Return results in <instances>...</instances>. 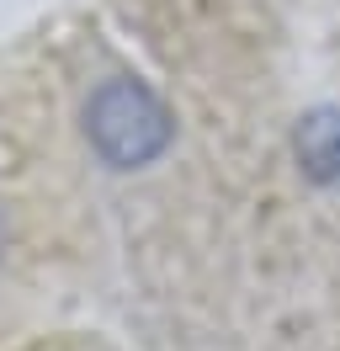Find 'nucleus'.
I'll return each mask as SVG.
<instances>
[{"label": "nucleus", "instance_id": "nucleus-1", "mask_svg": "<svg viewBox=\"0 0 340 351\" xmlns=\"http://www.w3.org/2000/svg\"><path fill=\"white\" fill-rule=\"evenodd\" d=\"M170 133H175L170 107L144 80L112 75L85 101V138H90V149L101 154L112 171H138L149 160H160Z\"/></svg>", "mask_w": 340, "mask_h": 351}, {"label": "nucleus", "instance_id": "nucleus-2", "mask_svg": "<svg viewBox=\"0 0 340 351\" xmlns=\"http://www.w3.org/2000/svg\"><path fill=\"white\" fill-rule=\"evenodd\" d=\"M293 154L303 176L319 186H340V107H319L308 112L293 133Z\"/></svg>", "mask_w": 340, "mask_h": 351}, {"label": "nucleus", "instance_id": "nucleus-3", "mask_svg": "<svg viewBox=\"0 0 340 351\" xmlns=\"http://www.w3.org/2000/svg\"><path fill=\"white\" fill-rule=\"evenodd\" d=\"M0 234H5V229H0Z\"/></svg>", "mask_w": 340, "mask_h": 351}]
</instances>
